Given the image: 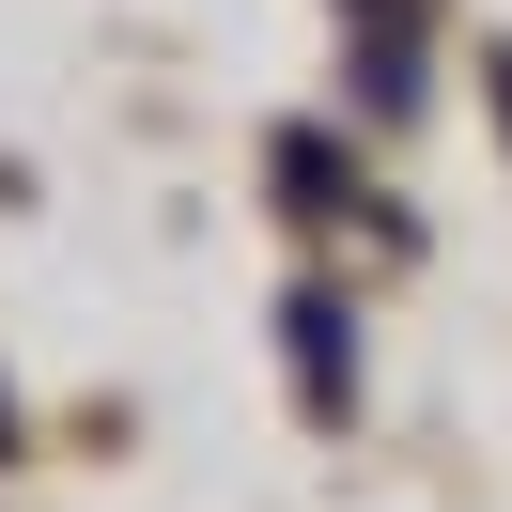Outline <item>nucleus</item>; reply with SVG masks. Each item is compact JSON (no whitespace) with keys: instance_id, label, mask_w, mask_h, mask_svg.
<instances>
[{"instance_id":"1","label":"nucleus","mask_w":512,"mask_h":512,"mask_svg":"<svg viewBox=\"0 0 512 512\" xmlns=\"http://www.w3.org/2000/svg\"><path fill=\"white\" fill-rule=\"evenodd\" d=\"M497 109H512V63H497Z\"/></svg>"}]
</instances>
